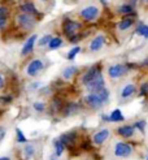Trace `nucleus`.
Segmentation results:
<instances>
[{
	"instance_id": "obj_20",
	"label": "nucleus",
	"mask_w": 148,
	"mask_h": 160,
	"mask_svg": "<svg viewBox=\"0 0 148 160\" xmlns=\"http://www.w3.org/2000/svg\"><path fill=\"white\" fill-rule=\"evenodd\" d=\"M64 148H65V145L60 139L55 141V154H56V156H61L62 152H64Z\"/></svg>"
},
{
	"instance_id": "obj_16",
	"label": "nucleus",
	"mask_w": 148,
	"mask_h": 160,
	"mask_svg": "<svg viewBox=\"0 0 148 160\" xmlns=\"http://www.w3.org/2000/svg\"><path fill=\"white\" fill-rule=\"evenodd\" d=\"M135 85H132V83H129V85H126L122 89V91H121V97L123 98V99H126V98H129V97H131L132 94L135 92Z\"/></svg>"
},
{
	"instance_id": "obj_23",
	"label": "nucleus",
	"mask_w": 148,
	"mask_h": 160,
	"mask_svg": "<svg viewBox=\"0 0 148 160\" xmlns=\"http://www.w3.org/2000/svg\"><path fill=\"white\" fill-rule=\"evenodd\" d=\"M77 72V68L75 67H68L65 70H64V73H62V76H64V78L65 79H70L73 76H74V73Z\"/></svg>"
},
{
	"instance_id": "obj_34",
	"label": "nucleus",
	"mask_w": 148,
	"mask_h": 160,
	"mask_svg": "<svg viewBox=\"0 0 148 160\" xmlns=\"http://www.w3.org/2000/svg\"><path fill=\"white\" fill-rule=\"evenodd\" d=\"M140 95H142V97L148 95V82H144L142 86H140Z\"/></svg>"
},
{
	"instance_id": "obj_21",
	"label": "nucleus",
	"mask_w": 148,
	"mask_h": 160,
	"mask_svg": "<svg viewBox=\"0 0 148 160\" xmlns=\"http://www.w3.org/2000/svg\"><path fill=\"white\" fill-rule=\"evenodd\" d=\"M23 154H25L26 159H31V158L34 156V154H35V148H34V146H33V145H30V143H27V145L25 146V148H23Z\"/></svg>"
},
{
	"instance_id": "obj_41",
	"label": "nucleus",
	"mask_w": 148,
	"mask_h": 160,
	"mask_svg": "<svg viewBox=\"0 0 148 160\" xmlns=\"http://www.w3.org/2000/svg\"><path fill=\"white\" fill-rule=\"evenodd\" d=\"M144 2H146V3H148V0H144Z\"/></svg>"
},
{
	"instance_id": "obj_15",
	"label": "nucleus",
	"mask_w": 148,
	"mask_h": 160,
	"mask_svg": "<svg viewBox=\"0 0 148 160\" xmlns=\"http://www.w3.org/2000/svg\"><path fill=\"white\" fill-rule=\"evenodd\" d=\"M21 11L23 13H27V14H31V16H38V11H36V8L34 5V3H23L21 5Z\"/></svg>"
},
{
	"instance_id": "obj_32",
	"label": "nucleus",
	"mask_w": 148,
	"mask_h": 160,
	"mask_svg": "<svg viewBox=\"0 0 148 160\" xmlns=\"http://www.w3.org/2000/svg\"><path fill=\"white\" fill-rule=\"evenodd\" d=\"M44 108H45L44 103H42V102H35V103H34V109H35V111H38V112H43Z\"/></svg>"
},
{
	"instance_id": "obj_30",
	"label": "nucleus",
	"mask_w": 148,
	"mask_h": 160,
	"mask_svg": "<svg viewBox=\"0 0 148 160\" xmlns=\"http://www.w3.org/2000/svg\"><path fill=\"white\" fill-rule=\"evenodd\" d=\"M79 51H81V47H74V48H72V50L69 51V53H68L66 58H68L69 60H73V59L75 58V55L79 52Z\"/></svg>"
},
{
	"instance_id": "obj_6",
	"label": "nucleus",
	"mask_w": 148,
	"mask_h": 160,
	"mask_svg": "<svg viewBox=\"0 0 148 160\" xmlns=\"http://www.w3.org/2000/svg\"><path fill=\"white\" fill-rule=\"evenodd\" d=\"M127 65H122V64H116V65L109 67L108 69V74L111 78H118L121 76H123L127 72Z\"/></svg>"
},
{
	"instance_id": "obj_40",
	"label": "nucleus",
	"mask_w": 148,
	"mask_h": 160,
	"mask_svg": "<svg viewBox=\"0 0 148 160\" xmlns=\"http://www.w3.org/2000/svg\"><path fill=\"white\" fill-rule=\"evenodd\" d=\"M144 38H147V39H148V30H147V33H146V35H144Z\"/></svg>"
},
{
	"instance_id": "obj_28",
	"label": "nucleus",
	"mask_w": 148,
	"mask_h": 160,
	"mask_svg": "<svg viewBox=\"0 0 148 160\" xmlns=\"http://www.w3.org/2000/svg\"><path fill=\"white\" fill-rule=\"evenodd\" d=\"M98 94H99V97L101 98V100H103L104 103H105V102H108V99H109V91L105 89V87H104L103 90L98 91Z\"/></svg>"
},
{
	"instance_id": "obj_38",
	"label": "nucleus",
	"mask_w": 148,
	"mask_h": 160,
	"mask_svg": "<svg viewBox=\"0 0 148 160\" xmlns=\"http://www.w3.org/2000/svg\"><path fill=\"white\" fill-rule=\"evenodd\" d=\"M38 86H41V83H38V82H36V83H34L33 86H31V89H36Z\"/></svg>"
},
{
	"instance_id": "obj_35",
	"label": "nucleus",
	"mask_w": 148,
	"mask_h": 160,
	"mask_svg": "<svg viewBox=\"0 0 148 160\" xmlns=\"http://www.w3.org/2000/svg\"><path fill=\"white\" fill-rule=\"evenodd\" d=\"M83 37L81 35V34H75V35H73L72 38H69V41L70 42H72V43H77L78 41H81V39H82Z\"/></svg>"
},
{
	"instance_id": "obj_43",
	"label": "nucleus",
	"mask_w": 148,
	"mask_h": 160,
	"mask_svg": "<svg viewBox=\"0 0 148 160\" xmlns=\"http://www.w3.org/2000/svg\"><path fill=\"white\" fill-rule=\"evenodd\" d=\"M43 2H45V0H43Z\"/></svg>"
},
{
	"instance_id": "obj_17",
	"label": "nucleus",
	"mask_w": 148,
	"mask_h": 160,
	"mask_svg": "<svg viewBox=\"0 0 148 160\" xmlns=\"http://www.w3.org/2000/svg\"><path fill=\"white\" fill-rule=\"evenodd\" d=\"M123 120H125V117L120 109H114L112 113L109 115V121H112V122H120V121H123Z\"/></svg>"
},
{
	"instance_id": "obj_18",
	"label": "nucleus",
	"mask_w": 148,
	"mask_h": 160,
	"mask_svg": "<svg viewBox=\"0 0 148 160\" xmlns=\"http://www.w3.org/2000/svg\"><path fill=\"white\" fill-rule=\"evenodd\" d=\"M7 17H8V8L0 7V29L7 26Z\"/></svg>"
},
{
	"instance_id": "obj_42",
	"label": "nucleus",
	"mask_w": 148,
	"mask_h": 160,
	"mask_svg": "<svg viewBox=\"0 0 148 160\" xmlns=\"http://www.w3.org/2000/svg\"><path fill=\"white\" fill-rule=\"evenodd\" d=\"M146 160H148V156H147V159H146Z\"/></svg>"
},
{
	"instance_id": "obj_33",
	"label": "nucleus",
	"mask_w": 148,
	"mask_h": 160,
	"mask_svg": "<svg viewBox=\"0 0 148 160\" xmlns=\"http://www.w3.org/2000/svg\"><path fill=\"white\" fill-rule=\"evenodd\" d=\"M134 128H136V129H139L140 132H144V128H146V121H143V120H140V121H136Z\"/></svg>"
},
{
	"instance_id": "obj_22",
	"label": "nucleus",
	"mask_w": 148,
	"mask_h": 160,
	"mask_svg": "<svg viewBox=\"0 0 148 160\" xmlns=\"http://www.w3.org/2000/svg\"><path fill=\"white\" fill-rule=\"evenodd\" d=\"M77 109H78V104H75V103H69V104L64 108V115L65 116H69V115L74 113Z\"/></svg>"
},
{
	"instance_id": "obj_5",
	"label": "nucleus",
	"mask_w": 148,
	"mask_h": 160,
	"mask_svg": "<svg viewBox=\"0 0 148 160\" xmlns=\"http://www.w3.org/2000/svg\"><path fill=\"white\" fill-rule=\"evenodd\" d=\"M79 14H81V17L86 21H93L99 16V9L95 5H90V7H86L84 9H82Z\"/></svg>"
},
{
	"instance_id": "obj_27",
	"label": "nucleus",
	"mask_w": 148,
	"mask_h": 160,
	"mask_svg": "<svg viewBox=\"0 0 148 160\" xmlns=\"http://www.w3.org/2000/svg\"><path fill=\"white\" fill-rule=\"evenodd\" d=\"M147 30H148V26L140 22L139 25H138V29H136V34L143 35V37H144V35H146V33H147Z\"/></svg>"
},
{
	"instance_id": "obj_39",
	"label": "nucleus",
	"mask_w": 148,
	"mask_h": 160,
	"mask_svg": "<svg viewBox=\"0 0 148 160\" xmlns=\"http://www.w3.org/2000/svg\"><path fill=\"white\" fill-rule=\"evenodd\" d=\"M0 160H11V159L7 158V156H3V158H0Z\"/></svg>"
},
{
	"instance_id": "obj_26",
	"label": "nucleus",
	"mask_w": 148,
	"mask_h": 160,
	"mask_svg": "<svg viewBox=\"0 0 148 160\" xmlns=\"http://www.w3.org/2000/svg\"><path fill=\"white\" fill-rule=\"evenodd\" d=\"M52 35H50V34H47V35H44L43 38H41L39 39V46L41 47H43V46H47V44H50V42L52 41Z\"/></svg>"
},
{
	"instance_id": "obj_13",
	"label": "nucleus",
	"mask_w": 148,
	"mask_h": 160,
	"mask_svg": "<svg viewBox=\"0 0 148 160\" xmlns=\"http://www.w3.org/2000/svg\"><path fill=\"white\" fill-rule=\"evenodd\" d=\"M104 43H105V37L104 35H98L96 38H93L92 39V42H91V44H90V50L91 51H99L101 47L104 46Z\"/></svg>"
},
{
	"instance_id": "obj_2",
	"label": "nucleus",
	"mask_w": 148,
	"mask_h": 160,
	"mask_svg": "<svg viewBox=\"0 0 148 160\" xmlns=\"http://www.w3.org/2000/svg\"><path fill=\"white\" fill-rule=\"evenodd\" d=\"M100 74H101V67H100V64H96V65L91 67V68L83 74V77H82V83L87 86L90 82H92L93 79H95L98 76H100Z\"/></svg>"
},
{
	"instance_id": "obj_29",
	"label": "nucleus",
	"mask_w": 148,
	"mask_h": 160,
	"mask_svg": "<svg viewBox=\"0 0 148 160\" xmlns=\"http://www.w3.org/2000/svg\"><path fill=\"white\" fill-rule=\"evenodd\" d=\"M16 134H17V141H18V143H26L27 142V139H26V137L23 135V133H22V130L21 129H16Z\"/></svg>"
},
{
	"instance_id": "obj_12",
	"label": "nucleus",
	"mask_w": 148,
	"mask_h": 160,
	"mask_svg": "<svg viewBox=\"0 0 148 160\" xmlns=\"http://www.w3.org/2000/svg\"><path fill=\"white\" fill-rule=\"evenodd\" d=\"M35 41H36V35L33 34V35H31V37L27 39V41H26V43L23 44V48H22V51H21L22 56H26V55H29L31 51H33L34 44H35Z\"/></svg>"
},
{
	"instance_id": "obj_3",
	"label": "nucleus",
	"mask_w": 148,
	"mask_h": 160,
	"mask_svg": "<svg viewBox=\"0 0 148 160\" xmlns=\"http://www.w3.org/2000/svg\"><path fill=\"white\" fill-rule=\"evenodd\" d=\"M132 154V147L126 142H118L116 143L114 147V155L117 158H129Z\"/></svg>"
},
{
	"instance_id": "obj_37",
	"label": "nucleus",
	"mask_w": 148,
	"mask_h": 160,
	"mask_svg": "<svg viewBox=\"0 0 148 160\" xmlns=\"http://www.w3.org/2000/svg\"><path fill=\"white\" fill-rule=\"evenodd\" d=\"M4 85H5L4 77H3V74H0V89H3V87H4Z\"/></svg>"
},
{
	"instance_id": "obj_10",
	"label": "nucleus",
	"mask_w": 148,
	"mask_h": 160,
	"mask_svg": "<svg viewBox=\"0 0 148 160\" xmlns=\"http://www.w3.org/2000/svg\"><path fill=\"white\" fill-rule=\"evenodd\" d=\"M108 137H109V130L108 129H101L100 132H98L95 135H93V143L100 146L108 139Z\"/></svg>"
},
{
	"instance_id": "obj_7",
	"label": "nucleus",
	"mask_w": 148,
	"mask_h": 160,
	"mask_svg": "<svg viewBox=\"0 0 148 160\" xmlns=\"http://www.w3.org/2000/svg\"><path fill=\"white\" fill-rule=\"evenodd\" d=\"M43 69V61L42 60H39V59H35L31 61L29 65H27V69H26V73L31 77H34L36 76L39 72H41Z\"/></svg>"
},
{
	"instance_id": "obj_8",
	"label": "nucleus",
	"mask_w": 148,
	"mask_h": 160,
	"mask_svg": "<svg viewBox=\"0 0 148 160\" xmlns=\"http://www.w3.org/2000/svg\"><path fill=\"white\" fill-rule=\"evenodd\" d=\"M104 85H105V82H104L103 74H100V76H98L95 79H93L92 82H90V83L87 85V89H88L91 92H98V91H100V90L104 89Z\"/></svg>"
},
{
	"instance_id": "obj_11",
	"label": "nucleus",
	"mask_w": 148,
	"mask_h": 160,
	"mask_svg": "<svg viewBox=\"0 0 148 160\" xmlns=\"http://www.w3.org/2000/svg\"><path fill=\"white\" fill-rule=\"evenodd\" d=\"M134 132H135V128L131 126V125H123V126H120L118 129H117V133L123 138L132 137V135H134Z\"/></svg>"
},
{
	"instance_id": "obj_14",
	"label": "nucleus",
	"mask_w": 148,
	"mask_h": 160,
	"mask_svg": "<svg viewBox=\"0 0 148 160\" xmlns=\"http://www.w3.org/2000/svg\"><path fill=\"white\" fill-rule=\"evenodd\" d=\"M75 133L72 132V133H65V134H62L61 137H60V141L64 143V145H68V146H73L74 145V142H75Z\"/></svg>"
},
{
	"instance_id": "obj_31",
	"label": "nucleus",
	"mask_w": 148,
	"mask_h": 160,
	"mask_svg": "<svg viewBox=\"0 0 148 160\" xmlns=\"http://www.w3.org/2000/svg\"><path fill=\"white\" fill-rule=\"evenodd\" d=\"M52 109L53 111H60L61 109V100L59 98H55L52 100Z\"/></svg>"
},
{
	"instance_id": "obj_19",
	"label": "nucleus",
	"mask_w": 148,
	"mask_h": 160,
	"mask_svg": "<svg viewBox=\"0 0 148 160\" xmlns=\"http://www.w3.org/2000/svg\"><path fill=\"white\" fill-rule=\"evenodd\" d=\"M132 25H134V20L130 18V17H126V18H123V20L118 23V29H120V30H127V29L131 28Z\"/></svg>"
},
{
	"instance_id": "obj_25",
	"label": "nucleus",
	"mask_w": 148,
	"mask_h": 160,
	"mask_svg": "<svg viewBox=\"0 0 148 160\" xmlns=\"http://www.w3.org/2000/svg\"><path fill=\"white\" fill-rule=\"evenodd\" d=\"M118 12H120V13H122V14L129 16V14H131L134 11H132V7H131V5L125 4V5H122V7H120V8H118Z\"/></svg>"
},
{
	"instance_id": "obj_36",
	"label": "nucleus",
	"mask_w": 148,
	"mask_h": 160,
	"mask_svg": "<svg viewBox=\"0 0 148 160\" xmlns=\"http://www.w3.org/2000/svg\"><path fill=\"white\" fill-rule=\"evenodd\" d=\"M11 100H12L11 97H2L0 98V102H3V103H9Z\"/></svg>"
},
{
	"instance_id": "obj_24",
	"label": "nucleus",
	"mask_w": 148,
	"mask_h": 160,
	"mask_svg": "<svg viewBox=\"0 0 148 160\" xmlns=\"http://www.w3.org/2000/svg\"><path fill=\"white\" fill-rule=\"evenodd\" d=\"M61 44H62L61 38H60V37H56V38H53L52 41L50 42L48 47H50V50H56V48H59V47H60Z\"/></svg>"
},
{
	"instance_id": "obj_4",
	"label": "nucleus",
	"mask_w": 148,
	"mask_h": 160,
	"mask_svg": "<svg viewBox=\"0 0 148 160\" xmlns=\"http://www.w3.org/2000/svg\"><path fill=\"white\" fill-rule=\"evenodd\" d=\"M17 21L20 23V26H22L23 29H33L35 26L36 20L34 18V16L27 14V13H21L17 16Z\"/></svg>"
},
{
	"instance_id": "obj_1",
	"label": "nucleus",
	"mask_w": 148,
	"mask_h": 160,
	"mask_svg": "<svg viewBox=\"0 0 148 160\" xmlns=\"http://www.w3.org/2000/svg\"><path fill=\"white\" fill-rule=\"evenodd\" d=\"M82 28L81 22L77 21H72V20H65L64 23H62V31L68 38H72L73 35H75V31L79 30Z\"/></svg>"
},
{
	"instance_id": "obj_9",
	"label": "nucleus",
	"mask_w": 148,
	"mask_h": 160,
	"mask_svg": "<svg viewBox=\"0 0 148 160\" xmlns=\"http://www.w3.org/2000/svg\"><path fill=\"white\" fill-rule=\"evenodd\" d=\"M86 102H87V104L92 108H100L101 106L104 104V102L101 100V98L99 97L98 92H91L88 94L87 97H86Z\"/></svg>"
}]
</instances>
